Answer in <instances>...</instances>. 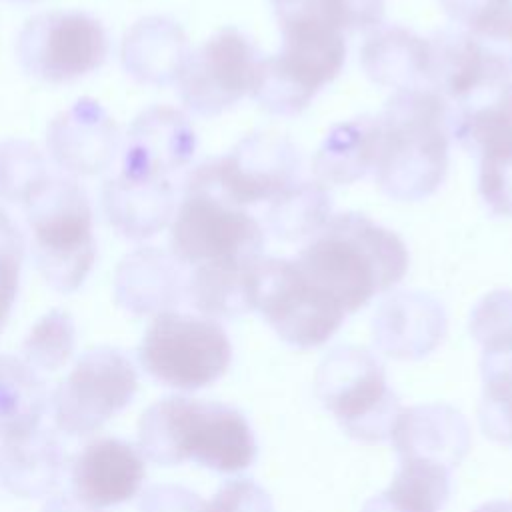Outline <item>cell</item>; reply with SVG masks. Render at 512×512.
Returning a JSON list of instances; mask_svg holds the SVG:
<instances>
[{"mask_svg": "<svg viewBox=\"0 0 512 512\" xmlns=\"http://www.w3.org/2000/svg\"><path fill=\"white\" fill-rule=\"evenodd\" d=\"M294 262L316 288L354 314L406 276L410 254L390 228L366 214L342 212L332 214Z\"/></svg>", "mask_w": 512, "mask_h": 512, "instance_id": "cell-1", "label": "cell"}, {"mask_svg": "<svg viewBox=\"0 0 512 512\" xmlns=\"http://www.w3.org/2000/svg\"><path fill=\"white\" fill-rule=\"evenodd\" d=\"M138 448L158 466L194 462L218 474L250 468L258 444L246 416L222 402L164 396L138 422Z\"/></svg>", "mask_w": 512, "mask_h": 512, "instance_id": "cell-2", "label": "cell"}, {"mask_svg": "<svg viewBox=\"0 0 512 512\" xmlns=\"http://www.w3.org/2000/svg\"><path fill=\"white\" fill-rule=\"evenodd\" d=\"M376 118L380 140L372 172L378 188L400 202L432 196L448 172L446 100L432 88L398 90Z\"/></svg>", "mask_w": 512, "mask_h": 512, "instance_id": "cell-3", "label": "cell"}, {"mask_svg": "<svg viewBox=\"0 0 512 512\" xmlns=\"http://www.w3.org/2000/svg\"><path fill=\"white\" fill-rule=\"evenodd\" d=\"M280 50L262 56L252 98L278 116H296L344 68V32L322 20L304 0L274 2Z\"/></svg>", "mask_w": 512, "mask_h": 512, "instance_id": "cell-4", "label": "cell"}, {"mask_svg": "<svg viewBox=\"0 0 512 512\" xmlns=\"http://www.w3.org/2000/svg\"><path fill=\"white\" fill-rule=\"evenodd\" d=\"M26 224L32 258L46 284L62 294L78 290L98 254L86 190L70 176H52L26 204Z\"/></svg>", "mask_w": 512, "mask_h": 512, "instance_id": "cell-5", "label": "cell"}, {"mask_svg": "<svg viewBox=\"0 0 512 512\" xmlns=\"http://www.w3.org/2000/svg\"><path fill=\"white\" fill-rule=\"evenodd\" d=\"M316 396L338 426L360 442L390 438L402 410L382 362L370 350L352 344L336 346L322 358Z\"/></svg>", "mask_w": 512, "mask_h": 512, "instance_id": "cell-6", "label": "cell"}, {"mask_svg": "<svg viewBox=\"0 0 512 512\" xmlns=\"http://www.w3.org/2000/svg\"><path fill=\"white\" fill-rule=\"evenodd\" d=\"M138 362L164 386L192 392L220 380L232 362L226 330L212 318L166 310L146 328Z\"/></svg>", "mask_w": 512, "mask_h": 512, "instance_id": "cell-7", "label": "cell"}, {"mask_svg": "<svg viewBox=\"0 0 512 512\" xmlns=\"http://www.w3.org/2000/svg\"><path fill=\"white\" fill-rule=\"evenodd\" d=\"M258 220L210 186L186 180L170 222V254L182 266L254 258L264 248Z\"/></svg>", "mask_w": 512, "mask_h": 512, "instance_id": "cell-8", "label": "cell"}, {"mask_svg": "<svg viewBox=\"0 0 512 512\" xmlns=\"http://www.w3.org/2000/svg\"><path fill=\"white\" fill-rule=\"evenodd\" d=\"M254 276V312L294 348L326 344L348 316L302 274L294 258L258 256Z\"/></svg>", "mask_w": 512, "mask_h": 512, "instance_id": "cell-9", "label": "cell"}, {"mask_svg": "<svg viewBox=\"0 0 512 512\" xmlns=\"http://www.w3.org/2000/svg\"><path fill=\"white\" fill-rule=\"evenodd\" d=\"M110 54L104 24L82 10L40 12L16 38L20 68L48 84H66L96 72Z\"/></svg>", "mask_w": 512, "mask_h": 512, "instance_id": "cell-10", "label": "cell"}, {"mask_svg": "<svg viewBox=\"0 0 512 512\" xmlns=\"http://www.w3.org/2000/svg\"><path fill=\"white\" fill-rule=\"evenodd\" d=\"M138 390L132 360L110 346L86 350L58 382L50 406L60 432L88 436L122 412Z\"/></svg>", "mask_w": 512, "mask_h": 512, "instance_id": "cell-11", "label": "cell"}, {"mask_svg": "<svg viewBox=\"0 0 512 512\" xmlns=\"http://www.w3.org/2000/svg\"><path fill=\"white\" fill-rule=\"evenodd\" d=\"M300 168L296 144L272 130L238 140L224 156L198 164L186 180L210 186L236 206L270 202L292 182Z\"/></svg>", "mask_w": 512, "mask_h": 512, "instance_id": "cell-12", "label": "cell"}, {"mask_svg": "<svg viewBox=\"0 0 512 512\" xmlns=\"http://www.w3.org/2000/svg\"><path fill=\"white\" fill-rule=\"evenodd\" d=\"M260 52L248 34L224 26L190 52L176 82L186 110L198 116H218L252 94Z\"/></svg>", "mask_w": 512, "mask_h": 512, "instance_id": "cell-13", "label": "cell"}, {"mask_svg": "<svg viewBox=\"0 0 512 512\" xmlns=\"http://www.w3.org/2000/svg\"><path fill=\"white\" fill-rule=\"evenodd\" d=\"M46 148L62 170L74 176H96L112 166L122 138L100 102L80 98L50 120Z\"/></svg>", "mask_w": 512, "mask_h": 512, "instance_id": "cell-14", "label": "cell"}, {"mask_svg": "<svg viewBox=\"0 0 512 512\" xmlns=\"http://www.w3.org/2000/svg\"><path fill=\"white\" fill-rule=\"evenodd\" d=\"M198 138L188 116L166 104L142 110L122 142V174L168 178L190 164Z\"/></svg>", "mask_w": 512, "mask_h": 512, "instance_id": "cell-15", "label": "cell"}, {"mask_svg": "<svg viewBox=\"0 0 512 512\" xmlns=\"http://www.w3.org/2000/svg\"><path fill=\"white\" fill-rule=\"evenodd\" d=\"M144 480V454L120 438H98L86 444L70 468L72 498L92 510H104L132 500Z\"/></svg>", "mask_w": 512, "mask_h": 512, "instance_id": "cell-16", "label": "cell"}, {"mask_svg": "<svg viewBox=\"0 0 512 512\" xmlns=\"http://www.w3.org/2000/svg\"><path fill=\"white\" fill-rule=\"evenodd\" d=\"M446 326L440 300L420 290H400L378 306L372 318V340L390 358L418 360L442 342Z\"/></svg>", "mask_w": 512, "mask_h": 512, "instance_id": "cell-17", "label": "cell"}, {"mask_svg": "<svg viewBox=\"0 0 512 512\" xmlns=\"http://www.w3.org/2000/svg\"><path fill=\"white\" fill-rule=\"evenodd\" d=\"M184 28L168 16H144L124 34L120 60L136 82L148 86L176 84L190 56Z\"/></svg>", "mask_w": 512, "mask_h": 512, "instance_id": "cell-18", "label": "cell"}, {"mask_svg": "<svg viewBox=\"0 0 512 512\" xmlns=\"http://www.w3.org/2000/svg\"><path fill=\"white\" fill-rule=\"evenodd\" d=\"M180 266L172 254L154 246L128 252L114 276L116 302L136 316L174 310L186 292Z\"/></svg>", "mask_w": 512, "mask_h": 512, "instance_id": "cell-19", "label": "cell"}, {"mask_svg": "<svg viewBox=\"0 0 512 512\" xmlns=\"http://www.w3.org/2000/svg\"><path fill=\"white\" fill-rule=\"evenodd\" d=\"M102 208L120 236L146 240L170 226L176 212L174 186L168 178H136L120 172L104 182Z\"/></svg>", "mask_w": 512, "mask_h": 512, "instance_id": "cell-20", "label": "cell"}, {"mask_svg": "<svg viewBox=\"0 0 512 512\" xmlns=\"http://www.w3.org/2000/svg\"><path fill=\"white\" fill-rule=\"evenodd\" d=\"M390 440L398 460L428 458L454 468L470 448V428L448 404L412 406L398 412Z\"/></svg>", "mask_w": 512, "mask_h": 512, "instance_id": "cell-21", "label": "cell"}, {"mask_svg": "<svg viewBox=\"0 0 512 512\" xmlns=\"http://www.w3.org/2000/svg\"><path fill=\"white\" fill-rule=\"evenodd\" d=\"M360 66L374 84L396 92L430 88V42L398 24L378 26L362 42Z\"/></svg>", "mask_w": 512, "mask_h": 512, "instance_id": "cell-22", "label": "cell"}, {"mask_svg": "<svg viewBox=\"0 0 512 512\" xmlns=\"http://www.w3.org/2000/svg\"><path fill=\"white\" fill-rule=\"evenodd\" d=\"M430 42V88L452 104L498 72H512L464 30L436 32Z\"/></svg>", "mask_w": 512, "mask_h": 512, "instance_id": "cell-23", "label": "cell"}, {"mask_svg": "<svg viewBox=\"0 0 512 512\" xmlns=\"http://www.w3.org/2000/svg\"><path fill=\"white\" fill-rule=\"evenodd\" d=\"M66 474V452L52 430L0 442V482L20 498L52 494Z\"/></svg>", "mask_w": 512, "mask_h": 512, "instance_id": "cell-24", "label": "cell"}, {"mask_svg": "<svg viewBox=\"0 0 512 512\" xmlns=\"http://www.w3.org/2000/svg\"><path fill=\"white\" fill-rule=\"evenodd\" d=\"M256 260L258 256L198 264L186 280L184 296L194 310L212 320L254 312Z\"/></svg>", "mask_w": 512, "mask_h": 512, "instance_id": "cell-25", "label": "cell"}, {"mask_svg": "<svg viewBox=\"0 0 512 512\" xmlns=\"http://www.w3.org/2000/svg\"><path fill=\"white\" fill-rule=\"evenodd\" d=\"M380 128L376 116L334 124L312 158V172L324 186H346L374 170Z\"/></svg>", "mask_w": 512, "mask_h": 512, "instance_id": "cell-26", "label": "cell"}, {"mask_svg": "<svg viewBox=\"0 0 512 512\" xmlns=\"http://www.w3.org/2000/svg\"><path fill=\"white\" fill-rule=\"evenodd\" d=\"M450 472L428 458H400L390 486L370 498L362 512H440L450 498Z\"/></svg>", "mask_w": 512, "mask_h": 512, "instance_id": "cell-27", "label": "cell"}, {"mask_svg": "<svg viewBox=\"0 0 512 512\" xmlns=\"http://www.w3.org/2000/svg\"><path fill=\"white\" fill-rule=\"evenodd\" d=\"M48 390L40 374L14 354H0V442L20 440L40 428Z\"/></svg>", "mask_w": 512, "mask_h": 512, "instance_id": "cell-28", "label": "cell"}, {"mask_svg": "<svg viewBox=\"0 0 512 512\" xmlns=\"http://www.w3.org/2000/svg\"><path fill=\"white\" fill-rule=\"evenodd\" d=\"M332 218V196L318 180L292 182L270 200L266 222L270 232L284 240L296 242L316 236Z\"/></svg>", "mask_w": 512, "mask_h": 512, "instance_id": "cell-29", "label": "cell"}, {"mask_svg": "<svg viewBox=\"0 0 512 512\" xmlns=\"http://www.w3.org/2000/svg\"><path fill=\"white\" fill-rule=\"evenodd\" d=\"M446 16L512 70V0H440Z\"/></svg>", "mask_w": 512, "mask_h": 512, "instance_id": "cell-30", "label": "cell"}, {"mask_svg": "<svg viewBox=\"0 0 512 512\" xmlns=\"http://www.w3.org/2000/svg\"><path fill=\"white\" fill-rule=\"evenodd\" d=\"M480 374V428L490 440L512 446V352H482Z\"/></svg>", "mask_w": 512, "mask_h": 512, "instance_id": "cell-31", "label": "cell"}, {"mask_svg": "<svg viewBox=\"0 0 512 512\" xmlns=\"http://www.w3.org/2000/svg\"><path fill=\"white\" fill-rule=\"evenodd\" d=\"M46 156L28 140L0 142V200L28 204L50 180Z\"/></svg>", "mask_w": 512, "mask_h": 512, "instance_id": "cell-32", "label": "cell"}, {"mask_svg": "<svg viewBox=\"0 0 512 512\" xmlns=\"http://www.w3.org/2000/svg\"><path fill=\"white\" fill-rule=\"evenodd\" d=\"M76 344V326L66 310L54 308L46 312L30 328L22 342V360L36 372H54L62 368Z\"/></svg>", "mask_w": 512, "mask_h": 512, "instance_id": "cell-33", "label": "cell"}, {"mask_svg": "<svg viewBox=\"0 0 512 512\" xmlns=\"http://www.w3.org/2000/svg\"><path fill=\"white\" fill-rule=\"evenodd\" d=\"M468 326L484 354L512 352V290L482 296L470 312Z\"/></svg>", "mask_w": 512, "mask_h": 512, "instance_id": "cell-34", "label": "cell"}, {"mask_svg": "<svg viewBox=\"0 0 512 512\" xmlns=\"http://www.w3.org/2000/svg\"><path fill=\"white\" fill-rule=\"evenodd\" d=\"M478 160V194L484 206L502 218H512V146L488 150Z\"/></svg>", "mask_w": 512, "mask_h": 512, "instance_id": "cell-35", "label": "cell"}, {"mask_svg": "<svg viewBox=\"0 0 512 512\" xmlns=\"http://www.w3.org/2000/svg\"><path fill=\"white\" fill-rule=\"evenodd\" d=\"M24 260V236L6 210L0 208V332L18 296Z\"/></svg>", "mask_w": 512, "mask_h": 512, "instance_id": "cell-36", "label": "cell"}, {"mask_svg": "<svg viewBox=\"0 0 512 512\" xmlns=\"http://www.w3.org/2000/svg\"><path fill=\"white\" fill-rule=\"evenodd\" d=\"M322 20L340 32L374 30L384 18V0H304Z\"/></svg>", "mask_w": 512, "mask_h": 512, "instance_id": "cell-37", "label": "cell"}, {"mask_svg": "<svg viewBox=\"0 0 512 512\" xmlns=\"http://www.w3.org/2000/svg\"><path fill=\"white\" fill-rule=\"evenodd\" d=\"M206 512H274L268 492L250 478L226 480L210 500Z\"/></svg>", "mask_w": 512, "mask_h": 512, "instance_id": "cell-38", "label": "cell"}, {"mask_svg": "<svg viewBox=\"0 0 512 512\" xmlns=\"http://www.w3.org/2000/svg\"><path fill=\"white\" fill-rule=\"evenodd\" d=\"M140 512H206V500L178 484L150 486L140 498Z\"/></svg>", "mask_w": 512, "mask_h": 512, "instance_id": "cell-39", "label": "cell"}, {"mask_svg": "<svg viewBox=\"0 0 512 512\" xmlns=\"http://www.w3.org/2000/svg\"><path fill=\"white\" fill-rule=\"evenodd\" d=\"M42 512H98V510H92L80 504L72 496H54L44 504Z\"/></svg>", "mask_w": 512, "mask_h": 512, "instance_id": "cell-40", "label": "cell"}, {"mask_svg": "<svg viewBox=\"0 0 512 512\" xmlns=\"http://www.w3.org/2000/svg\"><path fill=\"white\" fill-rule=\"evenodd\" d=\"M474 512H512V502H504V500L488 502V504H482L480 508H476Z\"/></svg>", "mask_w": 512, "mask_h": 512, "instance_id": "cell-41", "label": "cell"}, {"mask_svg": "<svg viewBox=\"0 0 512 512\" xmlns=\"http://www.w3.org/2000/svg\"><path fill=\"white\" fill-rule=\"evenodd\" d=\"M14 2H26V4H32V2H40V0H14Z\"/></svg>", "mask_w": 512, "mask_h": 512, "instance_id": "cell-42", "label": "cell"}, {"mask_svg": "<svg viewBox=\"0 0 512 512\" xmlns=\"http://www.w3.org/2000/svg\"><path fill=\"white\" fill-rule=\"evenodd\" d=\"M272 2H286V0H272Z\"/></svg>", "mask_w": 512, "mask_h": 512, "instance_id": "cell-43", "label": "cell"}]
</instances>
